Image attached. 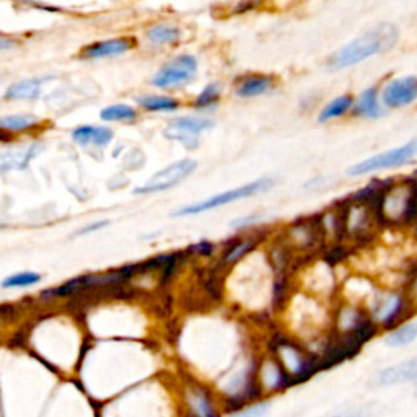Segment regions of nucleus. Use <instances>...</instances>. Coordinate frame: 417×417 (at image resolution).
Masks as SVG:
<instances>
[{
    "instance_id": "nucleus-1",
    "label": "nucleus",
    "mask_w": 417,
    "mask_h": 417,
    "mask_svg": "<svg viewBox=\"0 0 417 417\" xmlns=\"http://www.w3.org/2000/svg\"><path fill=\"white\" fill-rule=\"evenodd\" d=\"M397 41V30L395 25L390 23H383L372 28L365 35L358 36L341 47L331 59H329V69L339 70L346 69V67L356 66L358 62L368 59V57L381 54V52L390 51Z\"/></svg>"
},
{
    "instance_id": "nucleus-2",
    "label": "nucleus",
    "mask_w": 417,
    "mask_h": 417,
    "mask_svg": "<svg viewBox=\"0 0 417 417\" xmlns=\"http://www.w3.org/2000/svg\"><path fill=\"white\" fill-rule=\"evenodd\" d=\"M273 184L274 183L271 181V179H258V181L248 183V184H245V186H241V188L232 189V191H225V192L215 194V196L208 197V199H206V201L191 204V206H186V207L179 208V211L174 212L173 215L181 217V215H196V214H201V212L211 211V208H217V207H220V206H225V204L240 201V199H246V197L256 196V194H259V192L268 191V189L273 188Z\"/></svg>"
},
{
    "instance_id": "nucleus-3",
    "label": "nucleus",
    "mask_w": 417,
    "mask_h": 417,
    "mask_svg": "<svg viewBox=\"0 0 417 417\" xmlns=\"http://www.w3.org/2000/svg\"><path fill=\"white\" fill-rule=\"evenodd\" d=\"M416 158H417V139L411 140V142H407L400 149L388 150V152L375 155V157L368 158L365 162L354 165V167L347 169V174H351V176H362V174L380 172V169L397 168L401 167V165L409 163Z\"/></svg>"
},
{
    "instance_id": "nucleus-4",
    "label": "nucleus",
    "mask_w": 417,
    "mask_h": 417,
    "mask_svg": "<svg viewBox=\"0 0 417 417\" xmlns=\"http://www.w3.org/2000/svg\"><path fill=\"white\" fill-rule=\"evenodd\" d=\"M196 168H197L196 160L192 158L179 160V162L168 165L167 168L162 169V172L155 173L147 183L142 184V186L135 188L134 194H153L160 191H167V189L181 183L183 179H186L189 174H192Z\"/></svg>"
},
{
    "instance_id": "nucleus-5",
    "label": "nucleus",
    "mask_w": 417,
    "mask_h": 417,
    "mask_svg": "<svg viewBox=\"0 0 417 417\" xmlns=\"http://www.w3.org/2000/svg\"><path fill=\"white\" fill-rule=\"evenodd\" d=\"M197 62L192 56H179L162 67L152 79V84L158 89H173L191 82L196 77Z\"/></svg>"
},
{
    "instance_id": "nucleus-6",
    "label": "nucleus",
    "mask_w": 417,
    "mask_h": 417,
    "mask_svg": "<svg viewBox=\"0 0 417 417\" xmlns=\"http://www.w3.org/2000/svg\"><path fill=\"white\" fill-rule=\"evenodd\" d=\"M278 362L282 365L292 381L305 380V378L314 373L312 357L303 354V351H300L298 347L292 346V344H282L278 349Z\"/></svg>"
},
{
    "instance_id": "nucleus-7",
    "label": "nucleus",
    "mask_w": 417,
    "mask_h": 417,
    "mask_svg": "<svg viewBox=\"0 0 417 417\" xmlns=\"http://www.w3.org/2000/svg\"><path fill=\"white\" fill-rule=\"evenodd\" d=\"M212 126L214 123L207 118H178L167 126L163 134L167 139L179 140L189 147V144H197V135Z\"/></svg>"
},
{
    "instance_id": "nucleus-8",
    "label": "nucleus",
    "mask_w": 417,
    "mask_h": 417,
    "mask_svg": "<svg viewBox=\"0 0 417 417\" xmlns=\"http://www.w3.org/2000/svg\"><path fill=\"white\" fill-rule=\"evenodd\" d=\"M417 100V77H401L390 82L383 90V101L391 108H402Z\"/></svg>"
},
{
    "instance_id": "nucleus-9",
    "label": "nucleus",
    "mask_w": 417,
    "mask_h": 417,
    "mask_svg": "<svg viewBox=\"0 0 417 417\" xmlns=\"http://www.w3.org/2000/svg\"><path fill=\"white\" fill-rule=\"evenodd\" d=\"M292 383L294 381L290 380V377L285 373L282 365H280L278 361H274V358H271V361H268L263 367H261L259 381H258L261 393L263 391L278 393L280 390H284V388L290 386Z\"/></svg>"
},
{
    "instance_id": "nucleus-10",
    "label": "nucleus",
    "mask_w": 417,
    "mask_h": 417,
    "mask_svg": "<svg viewBox=\"0 0 417 417\" xmlns=\"http://www.w3.org/2000/svg\"><path fill=\"white\" fill-rule=\"evenodd\" d=\"M416 377H417V357L381 370L377 375V385L378 386L397 385V383L414 380Z\"/></svg>"
},
{
    "instance_id": "nucleus-11",
    "label": "nucleus",
    "mask_w": 417,
    "mask_h": 417,
    "mask_svg": "<svg viewBox=\"0 0 417 417\" xmlns=\"http://www.w3.org/2000/svg\"><path fill=\"white\" fill-rule=\"evenodd\" d=\"M40 145H30L26 149H13L0 153V173L8 172V169H23L26 165L35 158V155L40 152Z\"/></svg>"
},
{
    "instance_id": "nucleus-12",
    "label": "nucleus",
    "mask_w": 417,
    "mask_h": 417,
    "mask_svg": "<svg viewBox=\"0 0 417 417\" xmlns=\"http://www.w3.org/2000/svg\"><path fill=\"white\" fill-rule=\"evenodd\" d=\"M132 47V41L129 38H116L101 43H93L84 50L85 57H113L128 52Z\"/></svg>"
},
{
    "instance_id": "nucleus-13",
    "label": "nucleus",
    "mask_w": 417,
    "mask_h": 417,
    "mask_svg": "<svg viewBox=\"0 0 417 417\" xmlns=\"http://www.w3.org/2000/svg\"><path fill=\"white\" fill-rule=\"evenodd\" d=\"M72 137L80 145L93 144L96 147H105L113 139V132L108 128H93V126H82L72 132Z\"/></svg>"
},
{
    "instance_id": "nucleus-14",
    "label": "nucleus",
    "mask_w": 417,
    "mask_h": 417,
    "mask_svg": "<svg viewBox=\"0 0 417 417\" xmlns=\"http://www.w3.org/2000/svg\"><path fill=\"white\" fill-rule=\"evenodd\" d=\"M43 79H28L15 82L8 86L6 91V98L8 100H36L41 93Z\"/></svg>"
},
{
    "instance_id": "nucleus-15",
    "label": "nucleus",
    "mask_w": 417,
    "mask_h": 417,
    "mask_svg": "<svg viewBox=\"0 0 417 417\" xmlns=\"http://www.w3.org/2000/svg\"><path fill=\"white\" fill-rule=\"evenodd\" d=\"M401 310V298L396 297V295H386L380 300H377V307L373 308V317L377 318L378 323L391 324L395 321Z\"/></svg>"
},
{
    "instance_id": "nucleus-16",
    "label": "nucleus",
    "mask_w": 417,
    "mask_h": 417,
    "mask_svg": "<svg viewBox=\"0 0 417 417\" xmlns=\"http://www.w3.org/2000/svg\"><path fill=\"white\" fill-rule=\"evenodd\" d=\"M407 201H409V196H407V191H404V186L395 188L385 197L383 208H385V212L391 219H401L407 212V207H409Z\"/></svg>"
},
{
    "instance_id": "nucleus-17",
    "label": "nucleus",
    "mask_w": 417,
    "mask_h": 417,
    "mask_svg": "<svg viewBox=\"0 0 417 417\" xmlns=\"http://www.w3.org/2000/svg\"><path fill=\"white\" fill-rule=\"evenodd\" d=\"M273 85V80L264 75H253L245 79L236 89V95L243 96V98H251V96H258L266 93Z\"/></svg>"
},
{
    "instance_id": "nucleus-18",
    "label": "nucleus",
    "mask_w": 417,
    "mask_h": 417,
    "mask_svg": "<svg viewBox=\"0 0 417 417\" xmlns=\"http://www.w3.org/2000/svg\"><path fill=\"white\" fill-rule=\"evenodd\" d=\"M357 114L365 116V118H380L383 114V109L380 103H378V95L375 89H367L363 93L358 96L356 105Z\"/></svg>"
},
{
    "instance_id": "nucleus-19",
    "label": "nucleus",
    "mask_w": 417,
    "mask_h": 417,
    "mask_svg": "<svg viewBox=\"0 0 417 417\" xmlns=\"http://www.w3.org/2000/svg\"><path fill=\"white\" fill-rule=\"evenodd\" d=\"M417 338V323H406L388 334L385 342L391 347H404L414 342Z\"/></svg>"
},
{
    "instance_id": "nucleus-20",
    "label": "nucleus",
    "mask_w": 417,
    "mask_h": 417,
    "mask_svg": "<svg viewBox=\"0 0 417 417\" xmlns=\"http://www.w3.org/2000/svg\"><path fill=\"white\" fill-rule=\"evenodd\" d=\"M147 36L149 41L155 46L172 45V43L178 41L179 30L173 25H155L153 28H150Z\"/></svg>"
},
{
    "instance_id": "nucleus-21",
    "label": "nucleus",
    "mask_w": 417,
    "mask_h": 417,
    "mask_svg": "<svg viewBox=\"0 0 417 417\" xmlns=\"http://www.w3.org/2000/svg\"><path fill=\"white\" fill-rule=\"evenodd\" d=\"M352 105H354L352 96H349V95L339 96V98L333 100L331 103H328L326 106H324L321 114H319V123H324V121H329L333 118H339V116H344L349 109L352 108Z\"/></svg>"
},
{
    "instance_id": "nucleus-22",
    "label": "nucleus",
    "mask_w": 417,
    "mask_h": 417,
    "mask_svg": "<svg viewBox=\"0 0 417 417\" xmlns=\"http://www.w3.org/2000/svg\"><path fill=\"white\" fill-rule=\"evenodd\" d=\"M36 124V118L31 114H13L2 116L0 118V129L12 130V132H20V130L30 129Z\"/></svg>"
},
{
    "instance_id": "nucleus-23",
    "label": "nucleus",
    "mask_w": 417,
    "mask_h": 417,
    "mask_svg": "<svg viewBox=\"0 0 417 417\" xmlns=\"http://www.w3.org/2000/svg\"><path fill=\"white\" fill-rule=\"evenodd\" d=\"M137 103L149 111H174L179 106V103L174 98H169V96H155V95L140 96Z\"/></svg>"
},
{
    "instance_id": "nucleus-24",
    "label": "nucleus",
    "mask_w": 417,
    "mask_h": 417,
    "mask_svg": "<svg viewBox=\"0 0 417 417\" xmlns=\"http://www.w3.org/2000/svg\"><path fill=\"white\" fill-rule=\"evenodd\" d=\"M100 116L103 121H134L137 113L128 105H114L105 108Z\"/></svg>"
},
{
    "instance_id": "nucleus-25",
    "label": "nucleus",
    "mask_w": 417,
    "mask_h": 417,
    "mask_svg": "<svg viewBox=\"0 0 417 417\" xmlns=\"http://www.w3.org/2000/svg\"><path fill=\"white\" fill-rule=\"evenodd\" d=\"M41 280V275L36 273H18L10 278L2 280V287L13 289V287H28V285H35Z\"/></svg>"
},
{
    "instance_id": "nucleus-26",
    "label": "nucleus",
    "mask_w": 417,
    "mask_h": 417,
    "mask_svg": "<svg viewBox=\"0 0 417 417\" xmlns=\"http://www.w3.org/2000/svg\"><path fill=\"white\" fill-rule=\"evenodd\" d=\"M220 96V89L217 84L207 85L206 89L202 90V93L196 98V106L197 108H207V106L217 103Z\"/></svg>"
},
{
    "instance_id": "nucleus-27",
    "label": "nucleus",
    "mask_w": 417,
    "mask_h": 417,
    "mask_svg": "<svg viewBox=\"0 0 417 417\" xmlns=\"http://www.w3.org/2000/svg\"><path fill=\"white\" fill-rule=\"evenodd\" d=\"M251 248H253V243H251V241H243V243L232 246V248L227 251L224 256V263L225 264L236 263V261H240L241 258H243L248 251H251Z\"/></svg>"
},
{
    "instance_id": "nucleus-28",
    "label": "nucleus",
    "mask_w": 417,
    "mask_h": 417,
    "mask_svg": "<svg viewBox=\"0 0 417 417\" xmlns=\"http://www.w3.org/2000/svg\"><path fill=\"white\" fill-rule=\"evenodd\" d=\"M197 411L201 417H219L206 395H197Z\"/></svg>"
},
{
    "instance_id": "nucleus-29",
    "label": "nucleus",
    "mask_w": 417,
    "mask_h": 417,
    "mask_svg": "<svg viewBox=\"0 0 417 417\" xmlns=\"http://www.w3.org/2000/svg\"><path fill=\"white\" fill-rule=\"evenodd\" d=\"M108 224H109L108 220L93 222V224L86 225V227H84V229H82V230L77 232V235H89V234H91V232H98V230H101V229H105V227L108 225Z\"/></svg>"
},
{
    "instance_id": "nucleus-30",
    "label": "nucleus",
    "mask_w": 417,
    "mask_h": 417,
    "mask_svg": "<svg viewBox=\"0 0 417 417\" xmlns=\"http://www.w3.org/2000/svg\"><path fill=\"white\" fill-rule=\"evenodd\" d=\"M268 409H269V404H258L251 407L248 411H245L240 417H261L263 414H266V411Z\"/></svg>"
},
{
    "instance_id": "nucleus-31",
    "label": "nucleus",
    "mask_w": 417,
    "mask_h": 417,
    "mask_svg": "<svg viewBox=\"0 0 417 417\" xmlns=\"http://www.w3.org/2000/svg\"><path fill=\"white\" fill-rule=\"evenodd\" d=\"M192 250L199 251V253H202V255H211L212 253V245L207 243V241H202V243L192 246Z\"/></svg>"
},
{
    "instance_id": "nucleus-32",
    "label": "nucleus",
    "mask_w": 417,
    "mask_h": 417,
    "mask_svg": "<svg viewBox=\"0 0 417 417\" xmlns=\"http://www.w3.org/2000/svg\"><path fill=\"white\" fill-rule=\"evenodd\" d=\"M12 47H15V43L12 40H6V38H0V51L12 50Z\"/></svg>"
},
{
    "instance_id": "nucleus-33",
    "label": "nucleus",
    "mask_w": 417,
    "mask_h": 417,
    "mask_svg": "<svg viewBox=\"0 0 417 417\" xmlns=\"http://www.w3.org/2000/svg\"><path fill=\"white\" fill-rule=\"evenodd\" d=\"M334 417H361V416H334Z\"/></svg>"
}]
</instances>
